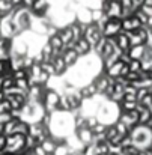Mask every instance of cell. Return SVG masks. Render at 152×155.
Masks as SVG:
<instances>
[{
  "label": "cell",
  "instance_id": "cell-14",
  "mask_svg": "<svg viewBox=\"0 0 152 155\" xmlns=\"http://www.w3.org/2000/svg\"><path fill=\"white\" fill-rule=\"evenodd\" d=\"M32 5H33V0H21V6H24L27 9H30Z\"/></svg>",
  "mask_w": 152,
  "mask_h": 155
},
{
  "label": "cell",
  "instance_id": "cell-1",
  "mask_svg": "<svg viewBox=\"0 0 152 155\" xmlns=\"http://www.w3.org/2000/svg\"><path fill=\"white\" fill-rule=\"evenodd\" d=\"M122 30V18L121 17H108L101 33L105 38H113Z\"/></svg>",
  "mask_w": 152,
  "mask_h": 155
},
{
  "label": "cell",
  "instance_id": "cell-15",
  "mask_svg": "<svg viewBox=\"0 0 152 155\" xmlns=\"http://www.w3.org/2000/svg\"><path fill=\"white\" fill-rule=\"evenodd\" d=\"M143 5H148V6H152V0H145Z\"/></svg>",
  "mask_w": 152,
  "mask_h": 155
},
{
  "label": "cell",
  "instance_id": "cell-11",
  "mask_svg": "<svg viewBox=\"0 0 152 155\" xmlns=\"http://www.w3.org/2000/svg\"><path fill=\"white\" fill-rule=\"evenodd\" d=\"M39 66H41V69H42V71L48 72L50 75H56V71H54V66H53V63H51V62H41V63H39Z\"/></svg>",
  "mask_w": 152,
  "mask_h": 155
},
{
  "label": "cell",
  "instance_id": "cell-18",
  "mask_svg": "<svg viewBox=\"0 0 152 155\" xmlns=\"http://www.w3.org/2000/svg\"><path fill=\"white\" fill-rule=\"evenodd\" d=\"M2 18H3V15H2V14H0V21H2Z\"/></svg>",
  "mask_w": 152,
  "mask_h": 155
},
{
  "label": "cell",
  "instance_id": "cell-13",
  "mask_svg": "<svg viewBox=\"0 0 152 155\" xmlns=\"http://www.w3.org/2000/svg\"><path fill=\"white\" fill-rule=\"evenodd\" d=\"M33 154L35 155H48L45 151H44V148H42L41 145H36V146L33 148Z\"/></svg>",
  "mask_w": 152,
  "mask_h": 155
},
{
  "label": "cell",
  "instance_id": "cell-16",
  "mask_svg": "<svg viewBox=\"0 0 152 155\" xmlns=\"http://www.w3.org/2000/svg\"><path fill=\"white\" fill-rule=\"evenodd\" d=\"M107 155H121V154H114V152H108Z\"/></svg>",
  "mask_w": 152,
  "mask_h": 155
},
{
  "label": "cell",
  "instance_id": "cell-10",
  "mask_svg": "<svg viewBox=\"0 0 152 155\" xmlns=\"http://www.w3.org/2000/svg\"><path fill=\"white\" fill-rule=\"evenodd\" d=\"M128 65H130V71H137V72L142 71V60L140 59H131L128 62Z\"/></svg>",
  "mask_w": 152,
  "mask_h": 155
},
{
  "label": "cell",
  "instance_id": "cell-2",
  "mask_svg": "<svg viewBox=\"0 0 152 155\" xmlns=\"http://www.w3.org/2000/svg\"><path fill=\"white\" fill-rule=\"evenodd\" d=\"M75 136L78 137V140L83 143V145H89L92 143V137H94V133L89 127H80L75 130Z\"/></svg>",
  "mask_w": 152,
  "mask_h": 155
},
{
  "label": "cell",
  "instance_id": "cell-3",
  "mask_svg": "<svg viewBox=\"0 0 152 155\" xmlns=\"http://www.w3.org/2000/svg\"><path fill=\"white\" fill-rule=\"evenodd\" d=\"M51 63H53V66H54L56 75H62V74L68 69V66H66V63H65L62 54H56V56H53V57H51Z\"/></svg>",
  "mask_w": 152,
  "mask_h": 155
},
{
  "label": "cell",
  "instance_id": "cell-9",
  "mask_svg": "<svg viewBox=\"0 0 152 155\" xmlns=\"http://www.w3.org/2000/svg\"><path fill=\"white\" fill-rule=\"evenodd\" d=\"M12 8H14V5H12L11 0H0V14L2 15L9 14L12 11Z\"/></svg>",
  "mask_w": 152,
  "mask_h": 155
},
{
  "label": "cell",
  "instance_id": "cell-7",
  "mask_svg": "<svg viewBox=\"0 0 152 155\" xmlns=\"http://www.w3.org/2000/svg\"><path fill=\"white\" fill-rule=\"evenodd\" d=\"M80 94H81L83 100H92L98 92H97L95 84H94V83H89L88 86H84V87H81V89H80Z\"/></svg>",
  "mask_w": 152,
  "mask_h": 155
},
{
  "label": "cell",
  "instance_id": "cell-4",
  "mask_svg": "<svg viewBox=\"0 0 152 155\" xmlns=\"http://www.w3.org/2000/svg\"><path fill=\"white\" fill-rule=\"evenodd\" d=\"M74 50L77 51L78 56H86L88 53L92 50V45H91L84 38H80V39H77V41L74 42Z\"/></svg>",
  "mask_w": 152,
  "mask_h": 155
},
{
  "label": "cell",
  "instance_id": "cell-6",
  "mask_svg": "<svg viewBox=\"0 0 152 155\" xmlns=\"http://www.w3.org/2000/svg\"><path fill=\"white\" fill-rule=\"evenodd\" d=\"M145 51H146V45H145V44H139V45H133V47H130L128 54H130L131 59H140V60H142V57H143Z\"/></svg>",
  "mask_w": 152,
  "mask_h": 155
},
{
  "label": "cell",
  "instance_id": "cell-12",
  "mask_svg": "<svg viewBox=\"0 0 152 155\" xmlns=\"http://www.w3.org/2000/svg\"><path fill=\"white\" fill-rule=\"evenodd\" d=\"M104 134H105V139H107V140H110L111 137H114V136L117 134V130H116V127H114V125H107V128H105Z\"/></svg>",
  "mask_w": 152,
  "mask_h": 155
},
{
  "label": "cell",
  "instance_id": "cell-5",
  "mask_svg": "<svg viewBox=\"0 0 152 155\" xmlns=\"http://www.w3.org/2000/svg\"><path fill=\"white\" fill-rule=\"evenodd\" d=\"M62 57H63V60H65V63H66V66L69 68V66H72V65H75V62L78 60V54L77 51L74 50V48H65L63 51H62Z\"/></svg>",
  "mask_w": 152,
  "mask_h": 155
},
{
  "label": "cell",
  "instance_id": "cell-17",
  "mask_svg": "<svg viewBox=\"0 0 152 155\" xmlns=\"http://www.w3.org/2000/svg\"><path fill=\"white\" fill-rule=\"evenodd\" d=\"M149 35H151V36H152V26H151V27H149Z\"/></svg>",
  "mask_w": 152,
  "mask_h": 155
},
{
  "label": "cell",
  "instance_id": "cell-8",
  "mask_svg": "<svg viewBox=\"0 0 152 155\" xmlns=\"http://www.w3.org/2000/svg\"><path fill=\"white\" fill-rule=\"evenodd\" d=\"M134 15L137 17V20L140 21V24H142V26H148V21H149V15H148V14H145V12H143V11L140 9V8L134 11Z\"/></svg>",
  "mask_w": 152,
  "mask_h": 155
}]
</instances>
